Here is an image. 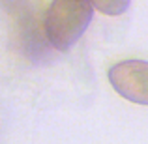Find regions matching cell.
<instances>
[{
    "mask_svg": "<svg viewBox=\"0 0 148 144\" xmlns=\"http://www.w3.org/2000/svg\"><path fill=\"white\" fill-rule=\"evenodd\" d=\"M92 17L90 0H53L43 21L47 41L60 53L69 51L86 32Z\"/></svg>",
    "mask_w": 148,
    "mask_h": 144,
    "instance_id": "1",
    "label": "cell"
},
{
    "mask_svg": "<svg viewBox=\"0 0 148 144\" xmlns=\"http://www.w3.org/2000/svg\"><path fill=\"white\" fill-rule=\"evenodd\" d=\"M111 86L124 99L148 107V62L124 60L114 64L107 73Z\"/></svg>",
    "mask_w": 148,
    "mask_h": 144,
    "instance_id": "2",
    "label": "cell"
},
{
    "mask_svg": "<svg viewBox=\"0 0 148 144\" xmlns=\"http://www.w3.org/2000/svg\"><path fill=\"white\" fill-rule=\"evenodd\" d=\"M90 2L94 10H98L99 13L109 15V17H118L127 11L131 0H90Z\"/></svg>",
    "mask_w": 148,
    "mask_h": 144,
    "instance_id": "3",
    "label": "cell"
}]
</instances>
